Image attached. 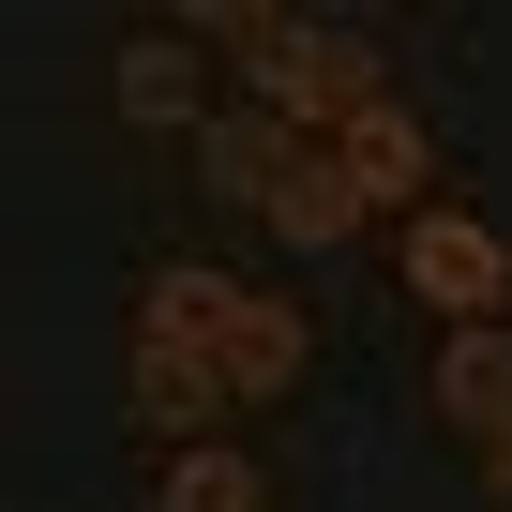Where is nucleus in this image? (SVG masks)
<instances>
[{
    "label": "nucleus",
    "mask_w": 512,
    "mask_h": 512,
    "mask_svg": "<svg viewBox=\"0 0 512 512\" xmlns=\"http://www.w3.org/2000/svg\"><path fill=\"white\" fill-rule=\"evenodd\" d=\"M136 332L211 347V377H226L241 407H272V392L302 377V317H287V302H256V287H226V272H166V287L136 302Z\"/></svg>",
    "instance_id": "f257e3e1"
},
{
    "label": "nucleus",
    "mask_w": 512,
    "mask_h": 512,
    "mask_svg": "<svg viewBox=\"0 0 512 512\" xmlns=\"http://www.w3.org/2000/svg\"><path fill=\"white\" fill-rule=\"evenodd\" d=\"M392 256H407V302H437L452 332H512V241L482 211H422Z\"/></svg>",
    "instance_id": "f03ea898"
},
{
    "label": "nucleus",
    "mask_w": 512,
    "mask_h": 512,
    "mask_svg": "<svg viewBox=\"0 0 512 512\" xmlns=\"http://www.w3.org/2000/svg\"><path fill=\"white\" fill-rule=\"evenodd\" d=\"M241 392L211 377V347H181V332H136V422L166 437V452H211V422H226Z\"/></svg>",
    "instance_id": "7ed1b4c3"
},
{
    "label": "nucleus",
    "mask_w": 512,
    "mask_h": 512,
    "mask_svg": "<svg viewBox=\"0 0 512 512\" xmlns=\"http://www.w3.org/2000/svg\"><path fill=\"white\" fill-rule=\"evenodd\" d=\"M332 151H347V181H362V211H407V226L437 211V196H422V181H437V151H422V121H407V106H362V121H347Z\"/></svg>",
    "instance_id": "20e7f679"
},
{
    "label": "nucleus",
    "mask_w": 512,
    "mask_h": 512,
    "mask_svg": "<svg viewBox=\"0 0 512 512\" xmlns=\"http://www.w3.org/2000/svg\"><path fill=\"white\" fill-rule=\"evenodd\" d=\"M272 226H287V241H302V256H332V241H362V226H377V211H362V181H347V151H332V136H302V151H287V181H272Z\"/></svg>",
    "instance_id": "39448f33"
},
{
    "label": "nucleus",
    "mask_w": 512,
    "mask_h": 512,
    "mask_svg": "<svg viewBox=\"0 0 512 512\" xmlns=\"http://www.w3.org/2000/svg\"><path fill=\"white\" fill-rule=\"evenodd\" d=\"M287 151H302V121H272V106H226V121L196 136V166H211V196H241V211H272V181H287Z\"/></svg>",
    "instance_id": "423d86ee"
},
{
    "label": "nucleus",
    "mask_w": 512,
    "mask_h": 512,
    "mask_svg": "<svg viewBox=\"0 0 512 512\" xmlns=\"http://www.w3.org/2000/svg\"><path fill=\"white\" fill-rule=\"evenodd\" d=\"M437 422H452V437H512V332H452V362H437Z\"/></svg>",
    "instance_id": "0eeeda50"
},
{
    "label": "nucleus",
    "mask_w": 512,
    "mask_h": 512,
    "mask_svg": "<svg viewBox=\"0 0 512 512\" xmlns=\"http://www.w3.org/2000/svg\"><path fill=\"white\" fill-rule=\"evenodd\" d=\"M121 121H151V136L196 121V31H136V46H121ZM196 136H211V121H196Z\"/></svg>",
    "instance_id": "6e6552de"
},
{
    "label": "nucleus",
    "mask_w": 512,
    "mask_h": 512,
    "mask_svg": "<svg viewBox=\"0 0 512 512\" xmlns=\"http://www.w3.org/2000/svg\"><path fill=\"white\" fill-rule=\"evenodd\" d=\"M166 512H272V482H256V452H166Z\"/></svg>",
    "instance_id": "1a4fd4ad"
},
{
    "label": "nucleus",
    "mask_w": 512,
    "mask_h": 512,
    "mask_svg": "<svg viewBox=\"0 0 512 512\" xmlns=\"http://www.w3.org/2000/svg\"><path fill=\"white\" fill-rule=\"evenodd\" d=\"M482 497H497V512H512V437H482Z\"/></svg>",
    "instance_id": "9d476101"
}]
</instances>
